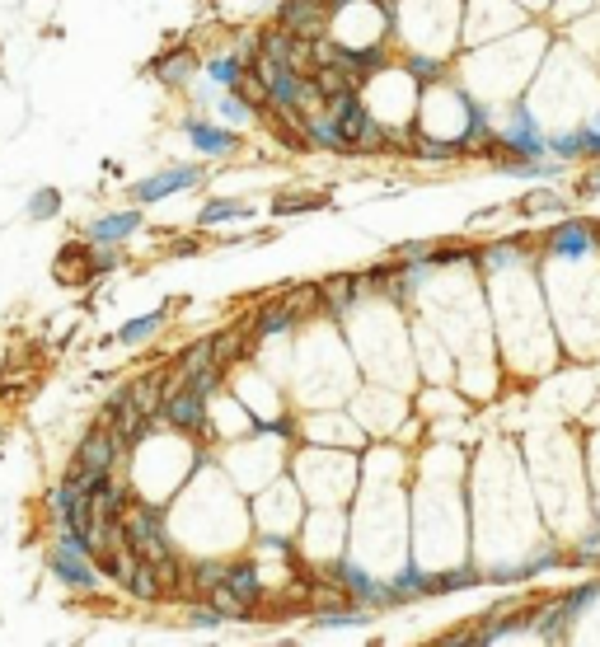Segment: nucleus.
<instances>
[{"instance_id":"obj_31","label":"nucleus","mask_w":600,"mask_h":647,"mask_svg":"<svg viewBox=\"0 0 600 647\" xmlns=\"http://www.w3.org/2000/svg\"><path fill=\"white\" fill-rule=\"evenodd\" d=\"M319 5H324V0H319Z\"/></svg>"},{"instance_id":"obj_26","label":"nucleus","mask_w":600,"mask_h":647,"mask_svg":"<svg viewBox=\"0 0 600 647\" xmlns=\"http://www.w3.org/2000/svg\"><path fill=\"white\" fill-rule=\"evenodd\" d=\"M216 581H225V563H202V568H197V587H216Z\"/></svg>"},{"instance_id":"obj_21","label":"nucleus","mask_w":600,"mask_h":647,"mask_svg":"<svg viewBox=\"0 0 600 647\" xmlns=\"http://www.w3.org/2000/svg\"><path fill=\"white\" fill-rule=\"evenodd\" d=\"M57 212H61V193H57V188H43V193H33V197H29V216L52 221Z\"/></svg>"},{"instance_id":"obj_7","label":"nucleus","mask_w":600,"mask_h":647,"mask_svg":"<svg viewBox=\"0 0 600 647\" xmlns=\"http://www.w3.org/2000/svg\"><path fill=\"white\" fill-rule=\"evenodd\" d=\"M127 399L136 404V413L155 417V413L164 408V399H170V375H164V371H155V375H141V380H132V385H127Z\"/></svg>"},{"instance_id":"obj_4","label":"nucleus","mask_w":600,"mask_h":647,"mask_svg":"<svg viewBox=\"0 0 600 647\" xmlns=\"http://www.w3.org/2000/svg\"><path fill=\"white\" fill-rule=\"evenodd\" d=\"M202 183V170H193V164H178V170H164L146 183H136L132 193L136 202H160V197H170V193H183V188H197Z\"/></svg>"},{"instance_id":"obj_2","label":"nucleus","mask_w":600,"mask_h":647,"mask_svg":"<svg viewBox=\"0 0 600 647\" xmlns=\"http://www.w3.org/2000/svg\"><path fill=\"white\" fill-rule=\"evenodd\" d=\"M328 109H334V127H338V136H343V145H380V127L370 122V113L357 103V94H338V99H328Z\"/></svg>"},{"instance_id":"obj_24","label":"nucleus","mask_w":600,"mask_h":647,"mask_svg":"<svg viewBox=\"0 0 600 647\" xmlns=\"http://www.w3.org/2000/svg\"><path fill=\"white\" fill-rule=\"evenodd\" d=\"M155 328H160V315H141V319H132L127 328H122L117 338H122V343H146Z\"/></svg>"},{"instance_id":"obj_12","label":"nucleus","mask_w":600,"mask_h":647,"mask_svg":"<svg viewBox=\"0 0 600 647\" xmlns=\"http://www.w3.org/2000/svg\"><path fill=\"white\" fill-rule=\"evenodd\" d=\"M300 315H296V305L291 301H273V305H263L258 310V319H254V333H286Z\"/></svg>"},{"instance_id":"obj_18","label":"nucleus","mask_w":600,"mask_h":647,"mask_svg":"<svg viewBox=\"0 0 600 647\" xmlns=\"http://www.w3.org/2000/svg\"><path fill=\"white\" fill-rule=\"evenodd\" d=\"M202 366H212V338H202V343H193L188 352H183V357H178V375H174V380H178V385H183V380H193V375H197Z\"/></svg>"},{"instance_id":"obj_30","label":"nucleus","mask_w":600,"mask_h":647,"mask_svg":"<svg viewBox=\"0 0 600 647\" xmlns=\"http://www.w3.org/2000/svg\"><path fill=\"white\" fill-rule=\"evenodd\" d=\"M216 619H221L216 610H193L188 615V624H197V629H216Z\"/></svg>"},{"instance_id":"obj_11","label":"nucleus","mask_w":600,"mask_h":647,"mask_svg":"<svg viewBox=\"0 0 600 647\" xmlns=\"http://www.w3.org/2000/svg\"><path fill=\"white\" fill-rule=\"evenodd\" d=\"M309 85H315V94H319V99H338V94H347V90H352V75L338 66V61H324V66L309 71Z\"/></svg>"},{"instance_id":"obj_14","label":"nucleus","mask_w":600,"mask_h":647,"mask_svg":"<svg viewBox=\"0 0 600 647\" xmlns=\"http://www.w3.org/2000/svg\"><path fill=\"white\" fill-rule=\"evenodd\" d=\"M141 225V216L136 212H117V216H103V221H94V240H103V244H117V240H127L132 231Z\"/></svg>"},{"instance_id":"obj_13","label":"nucleus","mask_w":600,"mask_h":647,"mask_svg":"<svg viewBox=\"0 0 600 647\" xmlns=\"http://www.w3.org/2000/svg\"><path fill=\"white\" fill-rule=\"evenodd\" d=\"M160 80H164V85H183V80H188L193 71H197V57L188 52V48H183V52H174V57H164V61H155V66H151Z\"/></svg>"},{"instance_id":"obj_9","label":"nucleus","mask_w":600,"mask_h":647,"mask_svg":"<svg viewBox=\"0 0 600 647\" xmlns=\"http://www.w3.org/2000/svg\"><path fill=\"white\" fill-rule=\"evenodd\" d=\"M249 333H254V324H239V328H225V333H216L212 338V362L225 371V366H235L244 352H249Z\"/></svg>"},{"instance_id":"obj_6","label":"nucleus","mask_w":600,"mask_h":647,"mask_svg":"<svg viewBox=\"0 0 600 647\" xmlns=\"http://www.w3.org/2000/svg\"><path fill=\"white\" fill-rule=\"evenodd\" d=\"M324 5L319 0H286L282 5V29L296 33V38H319L324 33Z\"/></svg>"},{"instance_id":"obj_16","label":"nucleus","mask_w":600,"mask_h":647,"mask_svg":"<svg viewBox=\"0 0 600 647\" xmlns=\"http://www.w3.org/2000/svg\"><path fill=\"white\" fill-rule=\"evenodd\" d=\"M85 254H90L85 244H66V249H61V263H57V277H61V282H71V277H75V282H80V277H90L94 267H90Z\"/></svg>"},{"instance_id":"obj_25","label":"nucleus","mask_w":600,"mask_h":647,"mask_svg":"<svg viewBox=\"0 0 600 647\" xmlns=\"http://www.w3.org/2000/svg\"><path fill=\"white\" fill-rule=\"evenodd\" d=\"M553 249L563 254V249H587V231L582 225H563V231L553 235Z\"/></svg>"},{"instance_id":"obj_3","label":"nucleus","mask_w":600,"mask_h":647,"mask_svg":"<svg viewBox=\"0 0 600 647\" xmlns=\"http://www.w3.org/2000/svg\"><path fill=\"white\" fill-rule=\"evenodd\" d=\"M160 413L170 417V423H174L178 432H206V394L193 389V385L170 389V399H164Z\"/></svg>"},{"instance_id":"obj_17","label":"nucleus","mask_w":600,"mask_h":647,"mask_svg":"<svg viewBox=\"0 0 600 647\" xmlns=\"http://www.w3.org/2000/svg\"><path fill=\"white\" fill-rule=\"evenodd\" d=\"M352 296H357V277H334L319 286V301L334 310V315H343V310L352 305Z\"/></svg>"},{"instance_id":"obj_27","label":"nucleus","mask_w":600,"mask_h":647,"mask_svg":"<svg viewBox=\"0 0 600 647\" xmlns=\"http://www.w3.org/2000/svg\"><path fill=\"white\" fill-rule=\"evenodd\" d=\"M408 71L418 75V80H437V75H441V66H437V61H427V57H413Z\"/></svg>"},{"instance_id":"obj_10","label":"nucleus","mask_w":600,"mask_h":647,"mask_svg":"<svg viewBox=\"0 0 600 647\" xmlns=\"http://www.w3.org/2000/svg\"><path fill=\"white\" fill-rule=\"evenodd\" d=\"M188 141L197 145L202 155H230L235 151V132H225V127H206V122H188Z\"/></svg>"},{"instance_id":"obj_20","label":"nucleus","mask_w":600,"mask_h":647,"mask_svg":"<svg viewBox=\"0 0 600 647\" xmlns=\"http://www.w3.org/2000/svg\"><path fill=\"white\" fill-rule=\"evenodd\" d=\"M155 577H160V591H178V587H183V563H178L174 554L155 558Z\"/></svg>"},{"instance_id":"obj_28","label":"nucleus","mask_w":600,"mask_h":647,"mask_svg":"<svg viewBox=\"0 0 600 647\" xmlns=\"http://www.w3.org/2000/svg\"><path fill=\"white\" fill-rule=\"evenodd\" d=\"M526 212H558V197L553 193H530L526 197Z\"/></svg>"},{"instance_id":"obj_29","label":"nucleus","mask_w":600,"mask_h":647,"mask_svg":"<svg viewBox=\"0 0 600 647\" xmlns=\"http://www.w3.org/2000/svg\"><path fill=\"white\" fill-rule=\"evenodd\" d=\"M90 267H94V273H109V267H117V254H113V249H99V254L90 258Z\"/></svg>"},{"instance_id":"obj_22","label":"nucleus","mask_w":600,"mask_h":647,"mask_svg":"<svg viewBox=\"0 0 600 647\" xmlns=\"http://www.w3.org/2000/svg\"><path fill=\"white\" fill-rule=\"evenodd\" d=\"M235 216H244L239 202H206L197 221H202V225H225V221H235Z\"/></svg>"},{"instance_id":"obj_5","label":"nucleus","mask_w":600,"mask_h":647,"mask_svg":"<svg viewBox=\"0 0 600 647\" xmlns=\"http://www.w3.org/2000/svg\"><path fill=\"white\" fill-rule=\"evenodd\" d=\"M122 455V442H117V432L109 427H94L85 442L75 446V465H85V469H113V460Z\"/></svg>"},{"instance_id":"obj_15","label":"nucleus","mask_w":600,"mask_h":647,"mask_svg":"<svg viewBox=\"0 0 600 647\" xmlns=\"http://www.w3.org/2000/svg\"><path fill=\"white\" fill-rule=\"evenodd\" d=\"M127 587H132V596H141V600H155V596H164V591H160V577H155V563H151V558H136V563H132Z\"/></svg>"},{"instance_id":"obj_8","label":"nucleus","mask_w":600,"mask_h":647,"mask_svg":"<svg viewBox=\"0 0 600 647\" xmlns=\"http://www.w3.org/2000/svg\"><path fill=\"white\" fill-rule=\"evenodd\" d=\"M221 587L254 615V600L263 596V591H258V568H254V563H235V568H225V581H221Z\"/></svg>"},{"instance_id":"obj_1","label":"nucleus","mask_w":600,"mask_h":647,"mask_svg":"<svg viewBox=\"0 0 600 647\" xmlns=\"http://www.w3.org/2000/svg\"><path fill=\"white\" fill-rule=\"evenodd\" d=\"M122 539H127V554L136 558H164L170 554V545H164V511L160 507H146V503H136V507H122Z\"/></svg>"},{"instance_id":"obj_19","label":"nucleus","mask_w":600,"mask_h":647,"mask_svg":"<svg viewBox=\"0 0 600 647\" xmlns=\"http://www.w3.org/2000/svg\"><path fill=\"white\" fill-rule=\"evenodd\" d=\"M324 202H328L324 193H309V197H305V193H282V197L273 202V212H277V216H291V212H319Z\"/></svg>"},{"instance_id":"obj_23","label":"nucleus","mask_w":600,"mask_h":647,"mask_svg":"<svg viewBox=\"0 0 600 647\" xmlns=\"http://www.w3.org/2000/svg\"><path fill=\"white\" fill-rule=\"evenodd\" d=\"M239 71H244V66H239V61H235V57H216V61H212V66H206V75H212V80H216V85H225V90H230V85H235V80H239Z\"/></svg>"}]
</instances>
